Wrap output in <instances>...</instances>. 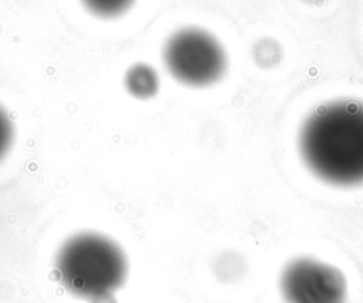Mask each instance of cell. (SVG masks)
<instances>
[{
  "mask_svg": "<svg viewBox=\"0 0 363 303\" xmlns=\"http://www.w3.org/2000/svg\"><path fill=\"white\" fill-rule=\"evenodd\" d=\"M169 74L189 86H208L218 82L227 69V54L208 31L186 27L176 31L163 51Z\"/></svg>",
  "mask_w": 363,
  "mask_h": 303,
  "instance_id": "cell-3",
  "label": "cell"
},
{
  "mask_svg": "<svg viewBox=\"0 0 363 303\" xmlns=\"http://www.w3.org/2000/svg\"><path fill=\"white\" fill-rule=\"evenodd\" d=\"M13 136H14L13 123L9 115L6 113V110L0 106V160L9 152L13 142Z\"/></svg>",
  "mask_w": 363,
  "mask_h": 303,
  "instance_id": "cell-7",
  "label": "cell"
},
{
  "mask_svg": "<svg viewBox=\"0 0 363 303\" xmlns=\"http://www.w3.org/2000/svg\"><path fill=\"white\" fill-rule=\"evenodd\" d=\"M92 303H116V302H115L113 296H104V297L92 300Z\"/></svg>",
  "mask_w": 363,
  "mask_h": 303,
  "instance_id": "cell-8",
  "label": "cell"
},
{
  "mask_svg": "<svg viewBox=\"0 0 363 303\" xmlns=\"http://www.w3.org/2000/svg\"><path fill=\"white\" fill-rule=\"evenodd\" d=\"M55 269L72 295L91 302L112 296L128 273L126 256L116 242L96 232L71 236L60 249Z\"/></svg>",
  "mask_w": 363,
  "mask_h": 303,
  "instance_id": "cell-2",
  "label": "cell"
},
{
  "mask_svg": "<svg viewBox=\"0 0 363 303\" xmlns=\"http://www.w3.org/2000/svg\"><path fill=\"white\" fill-rule=\"evenodd\" d=\"M125 86L130 95L146 99L157 92L159 76L152 67L146 64H136L126 72Z\"/></svg>",
  "mask_w": 363,
  "mask_h": 303,
  "instance_id": "cell-5",
  "label": "cell"
},
{
  "mask_svg": "<svg viewBox=\"0 0 363 303\" xmlns=\"http://www.w3.org/2000/svg\"><path fill=\"white\" fill-rule=\"evenodd\" d=\"M286 303H345L346 282L333 266L312 258L292 261L282 273Z\"/></svg>",
  "mask_w": 363,
  "mask_h": 303,
  "instance_id": "cell-4",
  "label": "cell"
},
{
  "mask_svg": "<svg viewBox=\"0 0 363 303\" xmlns=\"http://www.w3.org/2000/svg\"><path fill=\"white\" fill-rule=\"evenodd\" d=\"M84 6L95 16L111 18L123 14L133 0H82Z\"/></svg>",
  "mask_w": 363,
  "mask_h": 303,
  "instance_id": "cell-6",
  "label": "cell"
},
{
  "mask_svg": "<svg viewBox=\"0 0 363 303\" xmlns=\"http://www.w3.org/2000/svg\"><path fill=\"white\" fill-rule=\"evenodd\" d=\"M298 144L306 167L320 180L339 187L363 184V102L320 105L303 120Z\"/></svg>",
  "mask_w": 363,
  "mask_h": 303,
  "instance_id": "cell-1",
  "label": "cell"
}]
</instances>
